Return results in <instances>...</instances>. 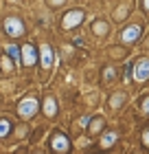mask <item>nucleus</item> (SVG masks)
<instances>
[{
	"label": "nucleus",
	"mask_w": 149,
	"mask_h": 154,
	"mask_svg": "<svg viewBox=\"0 0 149 154\" xmlns=\"http://www.w3.org/2000/svg\"><path fill=\"white\" fill-rule=\"evenodd\" d=\"M114 141H116V132H110V134H105V137H103L101 145H103V148H108V145H112Z\"/></svg>",
	"instance_id": "nucleus-11"
},
{
	"label": "nucleus",
	"mask_w": 149,
	"mask_h": 154,
	"mask_svg": "<svg viewBox=\"0 0 149 154\" xmlns=\"http://www.w3.org/2000/svg\"><path fill=\"white\" fill-rule=\"evenodd\" d=\"M2 71H11V66H9V57H2Z\"/></svg>",
	"instance_id": "nucleus-15"
},
{
	"label": "nucleus",
	"mask_w": 149,
	"mask_h": 154,
	"mask_svg": "<svg viewBox=\"0 0 149 154\" xmlns=\"http://www.w3.org/2000/svg\"><path fill=\"white\" fill-rule=\"evenodd\" d=\"M99 128H103V119H97V121L92 123V128H90V132H97Z\"/></svg>",
	"instance_id": "nucleus-14"
},
{
	"label": "nucleus",
	"mask_w": 149,
	"mask_h": 154,
	"mask_svg": "<svg viewBox=\"0 0 149 154\" xmlns=\"http://www.w3.org/2000/svg\"><path fill=\"white\" fill-rule=\"evenodd\" d=\"M44 112H46L48 117L57 115V103H55L53 97H46V99H44Z\"/></svg>",
	"instance_id": "nucleus-9"
},
{
	"label": "nucleus",
	"mask_w": 149,
	"mask_h": 154,
	"mask_svg": "<svg viewBox=\"0 0 149 154\" xmlns=\"http://www.w3.org/2000/svg\"><path fill=\"white\" fill-rule=\"evenodd\" d=\"M134 77H136L138 82L149 79V60H147V57L140 60V62H136V71H134Z\"/></svg>",
	"instance_id": "nucleus-6"
},
{
	"label": "nucleus",
	"mask_w": 149,
	"mask_h": 154,
	"mask_svg": "<svg viewBox=\"0 0 149 154\" xmlns=\"http://www.w3.org/2000/svg\"><path fill=\"white\" fill-rule=\"evenodd\" d=\"M105 31H108V24H105V22H94V33H99V35H103Z\"/></svg>",
	"instance_id": "nucleus-13"
},
{
	"label": "nucleus",
	"mask_w": 149,
	"mask_h": 154,
	"mask_svg": "<svg viewBox=\"0 0 149 154\" xmlns=\"http://www.w3.org/2000/svg\"><path fill=\"white\" fill-rule=\"evenodd\" d=\"M143 110H145V112H147V115H149V97H147V99H145V101H143Z\"/></svg>",
	"instance_id": "nucleus-17"
},
{
	"label": "nucleus",
	"mask_w": 149,
	"mask_h": 154,
	"mask_svg": "<svg viewBox=\"0 0 149 154\" xmlns=\"http://www.w3.org/2000/svg\"><path fill=\"white\" fill-rule=\"evenodd\" d=\"M35 112H37V101H35V97H26V99L20 101L18 115L22 117V119H29V117H33Z\"/></svg>",
	"instance_id": "nucleus-2"
},
{
	"label": "nucleus",
	"mask_w": 149,
	"mask_h": 154,
	"mask_svg": "<svg viewBox=\"0 0 149 154\" xmlns=\"http://www.w3.org/2000/svg\"><path fill=\"white\" fill-rule=\"evenodd\" d=\"M143 7H145V11H149V0H143Z\"/></svg>",
	"instance_id": "nucleus-19"
},
{
	"label": "nucleus",
	"mask_w": 149,
	"mask_h": 154,
	"mask_svg": "<svg viewBox=\"0 0 149 154\" xmlns=\"http://www.w3.org/2000/svg\"><path fill=\"white\" fill-rule=\"evenodd\" d=\"M143 141H145V145H147V148H149V128L145 130V134H143Z\"/></svg>",
	"instance_id": "nucleus-16"
},
{
	"label": "nucleus",
	"mask_w": 149,
	"mask_h": 154,
	"mask_svg": "<svg viewBox=\"0 0 149 154\" xmlns=\"http://www.w3.org/2000/svg\"><path fill=\"white\" fill-rule=\"evenodd\" d=\"M4 31L9 33L11 38H18L24 33V26H22V20L20 18H7L4 20Z\"/></svg>",
	"instance_id": "nucleus-4"
},
{
	"label": "nucleus",
	"mask_w": 149,
	"mask_h": 154,
	"mask_svg": "<svg viewBox=\"0 0 149 154\" xmlns=\"http://www.w3.org/2000/svg\"><path fill=\"white\" fill-rule=\"evenodd\" d=\"M22 64H26V66H33L35 62H37V48H35V44H24L22 46Z\"/></svg>",
	"instance_id": "nucleus-5"
},
{
	"label": "nucleus",
	"mask_w": 149,
	"mask_h": 154,
	"mask_svg": "<svg viewBox=\"0 0 149 154\" xmlns=\"http://www.w3.org/2000/svg\"><path fill=\"white\" fill-rule=\"evenodd\" d=\"M42 66H44V68H51L53 66V48L48 44L42 48Z\"/></svg>",
	"instance_id": "nucleus-8"
},
{
	"label": "nucleus",
	"mask_w": 149,
	"mask_h": 154,
	"mask_svg": "<svg viewBox=\"0 0 149 154\" xmlns=\"http://www.w3.org/2000/svg\"><path fill=\"white\" fill-rule=\"evenodd\" d=\"M48 2H51V5H59L61 0H48Z\"/></svg>",
	"instance_id": "nucleus-20"
},
{
	"label": "nucleus",
	"mask_w": 149,
	"mask_h": 154,
	"mask_svg": "<svg viewBox=\"0 0 149 154\" xmlns=\"http://www.w3.org/2000/svg\"><path fill=\"white\" fill-rule=\"evenodd\" d=\"M9 130H11V123L7 121V119H0V137H4Z\"/></svg>",
	"instance_id": "nucleus-12"
},
{
	"label": "nucleus",
	"mask_w": 149,
	"mask_h": 154,
	"mask_svg": "<svg viewBox=\"0 0 149 154\" xmlns=\"http://www.w3.org/2000/svg\"><path fill=\"white\" fill-rule=\"evenodd\" d=\"M138 35H140V26H138V24H132V26H127V29L121 33V40L130 44V42H136Z\"/></svg>",
	"instance_id": "nucleus-7"
},
{
	"label": "nucleus",
	"mask_w": 149,
	"mask_h": 154,
	"mask_svg": "<svg viewBox=\"0 0 149 154\" xmlns=\"http://www.w3.org/2000/svg\"><path fill=\"white\" fill-rule=\"evenodd\" d=\"M83 18H86V13L81 9H73V11H68L66 16H64L61 24H64V29H75V26H79L83 22Z\"/></svg>",
	"instance_id": "nucleus-1"
},
{
	"label": "nucleus",
	"mask_w": 149,
	"mask_h": 154,
	"mask_svg": "<svg viewBox=\"0 0 149 154\" xmlns=\"http://www.w3.org/2000/svg\"><path fill=\"white\" fill-rule=\"evenodd\" d=\"M105 77H108V79H112V77H114V71H112V68H108V71H105Z\"/></svg>",
	"instance_id": "nucleus-18"
},
{
	"label": "nucleus",
	"mask_w": 149,
	"mask_h": 154,
	"mask_svg": "<svg viewBox=\"0 0 149 154\" xmlns=\"http://www.w3.org/2000/svg\"><path fill=\"white\" fill-rule=\"evenodd\" d=\"M7 55H9V57H13L16 62L22 60V53H20V48H18L16 44H9V46H7Z\"/></svg>",
	"instance_id": "nucleus-10"
},
{
	"label": "nucleus",
	"mask_w": 149,
	"mask_h": 154,
	"mask_svg": "<svg viewBox=\"0 0 149 154\" xmlns=\"http://www.w3.org/2000/svg\"><path fill=\"white\" fill-rule=\"evenodd\" d=\"M51 148L57 152V154H68V150H70V141H68V137H66V134H61V132H57V134L51 139Z\"/></svg>",
	"instance_id": "nucleus-3"
}]
</instances>
